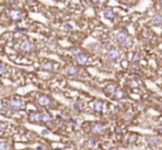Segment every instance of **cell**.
Here are the masks:
<instances>
[{
	"instance_id": "6da1fadb",
	"label": "cell",
	"mask_w": 162,
	"mask_h": 150,
	"mask_svg": "<svg viewBox=\"0 0 162 150\" xmlns=\"http://www.w3.org/2000/svg\"><path fill=\"white\" fill-rule=\"evenodd\" d=\"M72 55L75 56V61L79 65H86L88 61V56L86 53H83L80 49H73L72 50Z\"/></svg>"
},
{
	"instance_id": "7a4b0ae2",
	"label": "cell",
	"mask_w": 162,
	"mask_h": 150,
	"mask_svg": "<svg viewBox=\"0 0 162 150\" xmlns=\"http://www.w3.org/2000/svg\"><path fill=\"white\" fill-rule=\"evenodd\" d=\"M19 48H20V50H22L25 52H30V51H32V50L35 49V44H32L31 41H29V40H24L20 44Z\"/></svg>"
},
{
	"instance_id": "3957f363",
	"label": "cell",
	"mask_w": 162,
	"mask_h": 150,
	"mask_svg": "<svg viewBox=\"0 0 162 150\" xmlns=\"http://www.w3.org/2000/svg\"><path fill=\"white\" fill-rule=\"evenodd\" d=\"M117 41L120 42L121 44H127L128 42V33L125 30H120L117 32Z\"/></svg>"
},
{
	"instance_id": "277c9868",
	"label": "cell",
	"mask_w": 162,
	"mask_h": 150,
	"mask_svg": "<svg viewBox=\"0 0 162 150\" xmlns=\"http://www.w3.org/2000/svg\"><path fill=\"white\" fill-rule=\"evenodd\" d=\"M22 105H24L22 100L19 99V98H13L9 101V107L11 109H15V110H18L20 108H22Z\"/></svg>"
},
{
	"instance_id": "5b68a950",
	"label": "cell",
	"mask_w": 162,
	"mask_h": 150,
	"mask_svg": "<svg viewBox=\"0 0 162 150\" xmlns=\"http://www.w3.org/2000/svg\"><path fill=\"white\" fill-rule=\"evenodd\" d=\"M51 117H50L49 115L47 113H35V115H32L31 117H30V120L32 121H41V120H44V121H47V120H50Z\"/></svg>"
},
{
	"instance_id": "8992f818",
	"label": "cell",
	"mask_w": 162,
	"mask_h": 150,
	"mask_svg": "<svg viewBox=\"0 0 162 150\" xmlns=\"http://www.w3.org/2000/svg\"><path fill=\"white\" fill-rule=\"evenodd\" d=\"M24 16L22 10H19V9H12L9 11V17L12 19V20H18Z\"/></svg>"
},
{
	"instance_id": "52a82bcc",
	"label": "cell",
	"mask_w": 162,
	"mask_h": 150,
	"mask_svg": "<svg viewBox=\"0 0 162 150\" xmlns=\"http://www.w3.org/2000/svg\"><path fill=\"white\" fill-rule=\"evenodd\" d=\"M108 57L111 60H117L119 57H120V51L117 48H111V49L108 51Z\"/></svg>"
},
{
	"instance_id": "ba28073f",
	"label": "cell",
	"mask_w": 162,
	"mask_h": 150,
	"mask_svg": "<svg viewBox=\"0 0 162 150\" xmlns=\"http://www.w3.org/2000/svg\"><path fill=\"white\" fill-rule=\"evenodd\" d=\"M38 102H39V105H41V106H48L50 105V102H51V99H50L48 96H39L37 98Z\"/></svg>"
},
{
	"instance_id": "9c48e42d",
	"label": "cell",
	"mask_w": 162,
	"mask_h": 150,
	"mask_svg": "<svg viewBox=\"0 0 162 150\" xmlns=\"http://www.w3.org/2000/svg\"><path fill=\"white\" fill-rule=\"evenodd\" d=\"M103 17L107 19H110V20H112L114 18V12H113V10L111 8H106V9H103Z\"/></svg>"
},
{
	"instance_id": "30bf717a",
	"label": "cell",
	"mask_w": 162,
	"mask_h": 150,
	"mask_svg": "<svg viewBox=\"0 0 162 150\" xmlns=\"http://www.w3.org/2000/svg\"><path fill=\"white\" fill-rule=\"evenodd\" d=\"M161 22H162V16H161V13H160V12L156 13V15L153 16V18H152V24L159 27V26L161 25Z\"/></svg>"
},
{
	"instance_id": "8fae6325",
	"label": "cell",
	"mask_w": 162,
	"mask_h": 150,
	"mask_svg": "<svg viewBox=\"0 0 162 150\" xmlns=\"http://www.w3.org/2000/svg\"><path fill=\"white\" fill-rule=\"evenodd\" d=\"M53 67H55V65H53V63H51V61H44L42 65H41V68L44 69V70H47V71L52 70Z\"/></svg>"
},
{
	"instance_id": "7c38bea8",
	"label": "cell",
	"mask_w": 162,
	"mask_h": 150,
	"mask_svg": "<svg viewBox=\"0 0 162 150\" xmlns=\"http://www.w3.org/2000/svg\"><path fill=\"white\" fill-rule=\"evenodd\" d=\"M66 72L69 75H75V74H78V68L75 66H68L66 68Z\"/></svg>"
},
{
	"instance_id": "4fadbf2b",
	"label": "cell",
	"mask_w": 162,
	"mask_h": 150,
	"mask_svg": "<svg viewBox=\"0 0 162 150\" xmlns=\"http://www.w3.org/2000/svg\"><path fill=\"white\" fill-rule=\"evenodd\" d=\"M92 107H93L94 110L101 111V110H102V102H101L100 100H96L93 103H92Z\"/></svg>"
},
{
	"instance_id": "5bb4252c",
	"label": "cell",
	"mask_w": 162,
	"mask_h": 150,
	"mask_svg": "<svg viewBox=\"0 0 162 150\" xmlns=\"http://www.w3.org/2000/svg\"><path fill=\"white\" fill-rule=\"evenodd\" d=\"M116 86L114 85H109L108 87H107V89H106V92L107 94H114V91H116Z\"/></svg>"
},
{
	"instance_id": "9a60e30c",
	"label": "cell",
	"mask_w": 162,
	"mask_h": 150,
	"mask_svg": "<svg viewBox=\"0 0 162 150\" xmlns=\"http://www.w3.org/2000/svg\"><path fill=\"white\" fill-rule=\"evenodd\" d=\"M113 94L116 96V98H121V97L123 96V94H122V91H121L120 89H118V88L116 89V91H114V94Z\"/></svg>"
},
{
	"instance_id": "2e32d148",
	"label": "cell",
	"mask_w": 162,
	"mask_h": 150,
	"mask_svg": "<svg viewBox=\"0 0 162 150\" xmlns=\"http://www.w3.org/2000/svg\"><path fill=\"white\" fill-rule=\"evenodd\" d=\"M6 71H7L6 66H5L3 63H0V75H1V74H6Z\"/></svg>"
},
{
	"instance_id": "e0dca14e",
	"label": "cell",
	"mask_w": 162,
	"mask_h": 150,
	"mask_svg": "<svg viewBox=\"0 0 162 150\" xmlns=\"http://www.w3.org/2000/svg\"><path fill=\"white\" fill-rule=\"evenodd\" d=\"M8 146L5 141H0V150H7Z\"/></svg>"
},
{
	"instance_id": "ac0fdd59",
	"label": "cell",
	"mask_w": 162,
	"mask_h": 150,
	"mask_svg": "<svg viewBox=\"0 0 162 150\" xmlns=\"http://www.w3.org/2000/svg\"><path fill=\"white\" fill-rule=\"evenodd\" d=\"M130 86H131V87H132V88L137 87V86H138L137 81H136V80H132V81L130 82Z\"/></svg>"
},
{
	"instance_id": "d6986e66",
	"label": "cell",
	"mask_w": 162,
	"mask_h": 150,
	"mask_svg": "<svg viewBox=\"0 0 162 150\" xmlns=\"http://www.w3.org/2000/svg\"><path fill=\"white\" fill-rule=\"evenodd\" d=\"M5 2L8 3V5H13L16 2V0H5Z\"/></svg>"
},
{
	"instance_id": "ffe728a7",
	"label": "cell",
	"mask_w": 162,
	"mask_h": 150,
	"mask_svg": "<svg viewBox=\"0 0 162 150\" xmlns=\"http://www.w3.org/2000/svg\"><path fill=\"white\" fill-rule=\"evenodd\" d=\"M64 27H66V28H68V29H72V26L70 25V24H68V22H67V24H64Z\"/></svg>"
},
{
	"instance_id": "44dd1931",
	"label": "cell",
	"mask_w": 162,
	"mask_h": 150,
	"mask_svg": "<svg viewBox=\"0 0 162 150\" xmlns=\"http://www.w3.org/2000/svg\"><path fill=\"white\" fill-rule=\"evenodd\" d=\"M91 2H93V3H98V2H100V0H91Z\"/></svg>"
},
{
	"instance_id": "7402d4cb",
	"label": "cell",
	"mask_w": 162,
	"mask_h": 150,
	"mask_svg": "<svg viewBox=\"0 0 162 150\" xmlns=\"http://www.w3.org/2000/svg\"><path fill=\"white\" fill-rule=\"evenodd\" d=\"M1 130H2V125L0 124V131H1Z\"/></svg>"
}]
</instances>
